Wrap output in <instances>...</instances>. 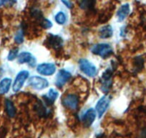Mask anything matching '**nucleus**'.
I'll return each mask as SVG.
<instances>
[{"label":"nucleus","mask_w":146,"mask_h":138,"mask_svg":"<svg viewBox=\"0 0 146 138\" xmlns=\"http://www.w3.org/2000/svg\"><path fill=\"white\" fill-rule=\"evenodd\" d=\"M95 2L94 1H82L80 3V7L83 9H91L94 7V4Z\"/></svg>","instance_id":"412c9836"},{"label":"nucleus","mask_w":146,"mask_h":138,"mask_svg":"<svg viewBox=\"0 0 146 138\" xmlns=\"http://www.w3.org/2000/svg\"><path fill=\"white\" fill-rule=\"evenodd\" d=\"M113 34V29L110 25H105L101 27L99 31V36L101 38L107 39L112 37Z\"/></svg>","instance_id":"4468645a"},{"label":"nucleus","mask_w":146,"mask_h":138,"mask_svg":"<svg viewBox=\"0 0 146 138\" xmlns=\"http://www.w3.org/2000/svg\"><path fill=\"white\" fill-rule=\"evenodd\" d=\"M92 53L100 56L102 58H106L113 53V50L109 44L107 43H99L95 45L91 48Z\"/></svg>","instance_id":"f257e3e1"},{"label":"nucleus","mask_w":146,"mask_h":138,"mask_svg":"<svg viewBox=\"0 0 146 138\" xmlns=\"http://www.w3.org/2000/svg\"><path fill=\"white\" fill-rule=\"evenodd\" d=\"M111 100V97L108 95L103 96L99 101H98L96 105V111L98 115V117L101 118L103 114L106 112L107 109L108 108Z\"/></svg>","instance_id":"39448f33"},{"label":"nucleus","mask_w":146,"mask_h":138,"mask_svg":"<svg viewBox=\"0 0 146 138\" xmlns=\"http://www.w3.org/2000/svg\"><path fill=\"white\" fill-rule=\"evenodd\" d=\"M18 54V49L17 48H15V49H12L9 51V55H8V60H13L16 58Z\"/></svg>","instance_id":"5701e85b"},{"label":"nucleus","mask_w":146,"mask_h":138,"mask_svg":"<svg viewBox=\"0 0 146 138\" xmlns=\"http://www.w3.org/2000/svg\"><path fill=\"white\" fill-rule=\"evenodd\" d=\"M47 43L50 48L54 50H59L63 45V40L60 36L50 34L47 38Z\"/></svg>","instance_id":"6e6552de"},{"label":"nucleus","mask_w":146,"mask_h":138,"mask_svg":"<svg viewBox=\"0 0 146 138\" xmlns=\"http://www.w3.org/2000/svg\"><path fill=\"white\" fill-rule=\"evenodd\" d=\"M35 109L37 112V114L41 117H45L50 113V110L47 109V105H44V102L40 101H39V102L36 105Z\"/></svg>","instance_id":"2eb2a0df"},{"label":"nucleus","mask_w":146,"mask_h":138,"mask_svg":"<svg viewBox=\"0 0 146 138\" xmlns=\"http://www.w3.org/2000/svg\"><path fill=\"white\" fill-rule=\"evenodd\" d=\"M130 12V6L128 4H125L123 5L117 12V17L119 22H122L126 18V17L128 15Z\"/></svg>","instance_id":"ddd939ff"},{"label":"nucleus","mask_w":146,"mask_h":138,"mask_svg":"<svg viewBox=\"0 0 146 138\" xmlns=\"http://www.w3.org/2000/svg\"><path fill=\"white\" fill-rule=\"evenodd\" d=\"M56 67L53 63H42L36 68V71L41 75L51 76L54 74Z\"/></svg>","instance_id":"1a4fd4ad"},{"label":"nucleus","mask_w":146,"mask_h":138,"mask_svg":"<svg viewBox=\"0 0 146 138\" xmlns=\"http://www.w3.org/2000/svg\"><path fill=\"white\" fill-rule=\"evenodd\" d=\"M28 76H29V72L27 71H22L17 74L14 82L13 86H12L13 91L15 92H17L22 88L25 81L27 79Z\"/></svg>","instance_id":"423d86ee"},{"label":"nucleus","mask_w":146,"mask_h":138,"mask_svg":"<svg viewBox=\"0 0 146 138\" xmlns=\"http://www.w3.org/2000/svg\"><path fill=\"white\" fill-rule=\"evenodd\" d=\"M79 66L81 71L89 77H94L98 74L97 68L87 59H80Z\"/></svg>","instance_id":"f03ea898"},{"label":"nucleus","mask_w":146,"mask_h":138,"mask_svg":"<svg viewBox=\"0 0 146 138\" xmlns=\"http://www.w3.org/2000/svg\"><path fill=\"white\" fill-rule=\"evenodd\" d=\"M58 92H57L55 89L51 88V89H50V91H49L47 95L44 97V100H45L44 102H45L46 104H48V105H51V104H52V103L57 99V98L58 97Z\"/></svg>","instance_id":"f3484780"},{"label":"nucleus","mask_w":146,"mask_h":138,"mask_svg":"<svg viewBox=\"0 0 146 138\" xmlns=\"http://www.w3.org/2000/svg\"><path fill=\"white\" fill-rule=\"evenodd\" d=\"M31 13H32V16L36 18V19H42V20L43 19L42 12H40L38 9H36V8H35V9H32V12H31Z\"/></svg>","instance_id":"4be33fe9"},{"label":"nucleus","mask_w":146,"mask_h":138,"mask_svg":"<svg viewBox=\"0 0 146 138\" xmlns=\"http://www.w3.org/2000/svg\"><path fill=\"white\" fill-rule=\"evenodd\" d=\"M15 3V2H9V1H0V7L3 6V5H7V4Z\"/></svg>","instance_id":"bb28decb"},{"label":"nucleus","mask_w":146,"mask_h":138,"mask_svg":"<svg viewBox=\"0 0 146 138\" xmlns=\"http://www.w3.org/2000/svg\"><path fill=\"white\" fill-rule=\"evenodd\" d=\"M28 84L34 89L42 90L47 88L49 83L47 79L40 76H32L29 79Z\"/></svg>","instance_id":"20e7f679"},{"label":"nucleus","mask_w":146,"mask_h":138,"mask_svg":"<svg viewBox=\"0 0 146 138\" xmlns=\"http://www.w3.org/2000/svg\"><path fill=\"white\" fill-rule=\"evenodd\" d=\"M12 84V79L9 78H5L0 81V94H6L9 91Z\"/></svg>","instance_id":"dca6fc26"},{"label":"nucleus","mask_w":146,"mask_h":138,"mask_svg":"<svg viewBox=\"0 0 146 138\" xmlns=\"http://www.w3.org/2000/svg\"><path fill=\"white\" fill-rule=\"evenodd\" d=\"M18 63H20V64L28 63L30 66L34 67L35 66L36 60L30 53H29V52H23V53H20L18 56Z\"/></svg>","instance_id":"9b49d317"},{"label":"nucleus","mask_w":146,"mask_h":138,"mask_svg":"<svg viewBox=\"0 0 146 138\" xmlns=\"http://www.w3.org/2000/svg\"><path fill=\"white\" fill-rule=\"evenodd\" d=\"M15 41L18 44L23 43L24 41V29L22 28H19L15 36Z\"/></svg>","instance_id":"6ab92c4d"},{"label":"nucleus","mask_w":146,"mask_h":138,"mask_svg":"<svg viewBox=\"0 0 146 138\" xmlns=\"http://www.w3.org/2000/svg\"><path fill=\"white\" fill-rule=\"evenodd\" d=\"M96 118V112L93 109H89L82 117V123L85 127H89L92 125Z\"/></svg>","instance_id":"f8f14e48"},{"label":"nucleus","mask_w":146,"mask_h":138,"mask_svg":"<svg viewBox=\"0 0 146 138\" xmlns=\"http://www.w3.org/2000/svg\"><path fill=\"white\" fill-rule=\"evenodd\" d=\"M113 84V71L107 69L101 77V89L104 92H108Z\"/></svg>","instance_id":"7ed1b4c3"},{"label":"nucleus","mask_w":146,"mask_h":138,"mask_svg":"<svg viewBox=\"0 0 146 138\" xmlns=\"http://www.w3.org/2000/svg\"><path fill=\"white\" fill-rule=\"evenodd\" d=\"M41 26L44 29H49V28L52 27V23L50 22V20L47 19H43L41 21Z\"/></svg>","instance_id":"b1692460"},{"label":"nucleus","mask_w":146,"mask_h":138,"mask_svg":"<svg viewBox=\"0 0 146 138\" xmlns=\"http://www.w3.org/2000/svg\"><path fill=\"white\" fill-rule=\"evenodd\" d=\"M71 76V74L69 71H66L64 69L60 70L58 72V74H57V77H56V86L59 87V88L62 87L70 80Z\"/></svg>","instance_id":"9d476101"},{"label":"nucleus","mask_w":146,"mask_h":138,"mask_svg":"<svg viewBox=\"0 0 146 138\" xmlns=\"http://www.w3.org/2000/svg\"><path fill=\"white\" fill-rule=\"evenodd\" d=\"M5 108H6L7 114L9 117H14L15 116L16 109H15V105L12 101H10L9 99H7L5 101Z\"/></svg>","instance_id":"a211bd4d"},{"label":"nucleus","mask_w":146,"mask_h":138,"mask_svg":"<svg viewBox=\"0 0 146 138\" xmlns=\"http://www.w3.org/2000/svg\"><path fill=\"white\" fill-rule=\"evenodd\" d=\"M139 138H146V127L143 128L139 134Z\"/></svg>","instance_id":"393cba45"},{"label":"nucleus","mask_w":146,"mask_h":138,"mask_svg":"<svg viewBox=\"0 0 146 138\" xmlns=\"http://www.w3.org/2000/svg\"><path fill=\"white\" fill-rule=\"evenodd\" d=\"M62 3H64L66 5V7L68 8H71L72 5L71 2H69V1H62Z\"/></svg>","instance_id":"a878e982"},{"label":"nucleus","mask_w":146,"mask_h":138,"mask_svg":"<svg viewBox=\"0 0 146 138\" xmlns=\"http://www.w3.org/2000/svg\"><path fill=\"white\" fill-rule=\"evenodd\" d=\"M55 21L59 25H63L66 22V15L64 12H60L56 15Z\"/></svg>","instance_id":"aec40b11"},{"label":"nucleus","mask_w":146,"mask_h":138,"mask_svg":"<svg viewBox=\"0 0 146 138\" xmlns=\"http://www.w3.org/2000/svg\"><path fill=\"white\" fill-rule=\"evenodd\" d=\"M62 105L66 108L70 109H76L79 104V99L78 97L75 94H68L63 97L62 98Z\"/></svg>","instance_id":"0eeeda50"}]
</instances>
